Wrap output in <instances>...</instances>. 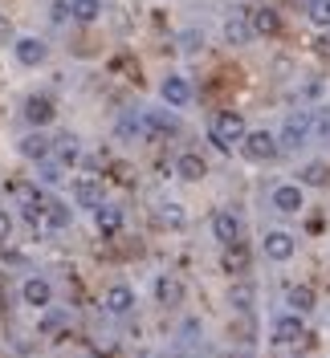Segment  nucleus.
Listing matches in <instances>:
<instances>
[{
	"label": "nucleus",
	"instance_id": "1",
	"mask_svg": "<svg viewBox=\"0 0 330 358\" xmlns=\"http://www.w3.org/2000/svg\"><path fill=\"white\" fill-rule=\"evenodd\" d=\"M245 118L237 110H220L216 118H212V143H216L220 151H228L233 143H245Z\"/></svg>",
	"mask_w": 330,
	"mask_h": 358
},
{
	"label": "nucleus",
	"instance_id": "2",
	"mask_svg": "<svg viewBox=\"0 0 330 358\" xmlns=\"http://www.w3.org/2000/svg\"><path fill=\"white\" fill-rule=\"evenodd\" d=\"M241 147H245V159H257V163H265V159L277 155V147H282V143H277V134H273V131H249Z\"/></svg>",
	"mask_w": 330,
	"mask_h": 358
},
{
	"label": "nucleus",
	"instance_id": "3",
	"mask_svg": "<svg viewBox=\"0 0 330 358\" xmlns=\"http://www.w3.org/2000/svg\"><path fill=\"white\" fill-rule=\"evenodd\" d=\"M310 131H314V114H310V110H294L286 118V127H282V143H286L289 151H298V147L306 143Z\"/></svg>",
	"mask_w": 330,
	"mask_h": 358
},
{
	"label": "nucleus",
	"instance_id": "4",
	"mask_svg": "<svg viewBox=\"0 0 330 358\" xmlns=\"http://www.w3.org/2000/svg\"><path fill=\"white\" fill-rule=\"evenodd\" d=\"M241 232H245V224H241L237 212H216V216H212V236H216L224 248L241 245Z\"/></svg>",
	"mask_w": 330,
	"mask_h": 358
},
{
	"label": "nucleus",
	"instance_id": "5",
	"mask_svg": "<svg viewBox=\"0 0 330 358\" xmlns=\"http://www.w3.org/2000/svg\"><path fill=\"white\" fill-rule=\"evenodd\" d=\"M53 114H57V106H53V98H45V94H33V98L25 102V118H29L37 131L53 122Z\"/></svg>",
	"mask_w": 330,
	"mask_h": 358
},
{
	"label": "nucleus",
	"instance_id": "6",
	"mask_svg": "<svg viewBox=\"0 0 330 358\" xmlns=\"http://www.w3.org/2000/svg\"><path fill=\"white\" fill-rule=\"evenodd\" d=\"M74 200L82 203V208H102V179L78 176L74 179Z\"/></svg>",
	"mask_w": 330,
	"mask_h": 358
},
{
	"label": "nucleus",
	"instance_id": "7",
	"mask_svg": "<svg viewBox=\"0 0 330 358\" xmlns=\"http://www.w3.org/2000/svg\"><path fill=\"white\" fill-rule=\"evenodd\" d=\"M21 297L33 306V310H49V306H53V289H49L45 277H29V281L21 285Z\"/></svg>",
	"mask_w": 330,
	"mask_h": 358
},
{
	"label": "nucleus",
	"instance_id": "8",
	"mask_svg": "<svg viewBox=\"0 0 330 358\" xmlns=\"http://www.w3.org/2000/svg\"><path fill=\"white\" fill-rule=\"evenodd\" d=\"M139 122H143V134H155V138H172V134H179V122L172 118V114H163V110L143 114Z\"/></svg>",
	"mask_w": 330,
	"mask_h": 358
},
{
	"label": "nucleus",
	"instance_id": "9",
	"mask_svg": "<svg viewBox=\"0 0 330 358\" xmlns=\"http://www.w3.org/2000/svg\"><path fill=\"white\" fill-rule=\"evenodd\" d=\"M253 37H277L282 33V17H277V8H269V4H261V8H253Z\"/></svg>",
	"mask_w": 330,
	"mask_h": 358
},
{
	"label": "nucleus",
	"instance_id": "10",
	"mask_svg": "<svg viewBox=\"0 0 330 358\" xmlns=\"http://www.w3.org/2000/svg\"><path fill=\"white\" fill-rule=\"evenodd\" d=\"M273 342L277 346H294V342H306V326L294 317V313H286V317H277V326H273Z\"/></svg>",
	"mask_w": 330,
	"mask_h": 358
},
{
	"label": "nucleus",
	"instance_id": "11",
	"mask_svg": "<svg viewBox=\"0 0 330 358\" xmlns=\"http://www.w3.org/2000/svg\"><path fill=\"white\" fill-rule=\"evenodd\" d=\"M155 301H159V306H179V301H184V281L172 277V273L155 277Z\"/></svg>",
	"mask_w": 330,
	"mask_h": 358
},
{
	"label": "nucleus",
	"instance_id": "12",
	"mask_svg": "<svg viewBox=\"0 0 330 358\" xmlns=\"http://www.w3.org/2000/svg\"><path fill=\"white\" fill-rule=\"evenodd\" d=\"M159 94H163V102L167 106H188L192 102V86H188V78H163V86H159Z\"/></svg>",
	"mask_w": 330,
	"mask_h": 358
},
{
	"label": "nucleus",
	"instance_id": "13",
	"mask_svg": "<svg viewBox=\"0 0 330 358\" xmlns=\"http://www.w3.org/2000/svg\"><path fill=\"white\" fill-rule=\"evenodd\" d=\"M302 187L298 183H282V187H273V208L277 212H286V216H294V212H302Z\"/></svg>",
	"mask_w": 330,
	"mask_h": 358
},
{
	"label": "nucleus",
	"instance_id": "14",
	"mask_svg": "<svg viewBox=\"0 0 330 358\" xmlns=\"http://www.w3.org/2000/svg\"><path fill=\"white\" fill-rule=\"evenodd\" d=\"M176 176L188 179V183H200V179L208 176V163H204V155H196V151H184V155L176 159Z\"/></svg>",
	"mask_w": 330,
	"mask_h": 358
},
{
	"label": "nucleus",
	"instance_id": "15",
	"mask_svg": "<svg viewBox=\"0 0 330 358\" xmlns=\"http://www.w3.org/2000/svg\"><path fill=\"white\" fill-rule=\"evenodd\" d=\"M13 53H17V62H21V66H41V62H45V41H41V37H17Z\"/></svg>",
	"mask_w": 330,
	"mask_h": 358
},
{
	"label": "nucleus",
	"instance_id": "16",
	"mask_svg": "<svg viewBox=\"0 0 330 358\" xmlns=\"http://www.w3.org/2000/svg\"><path fill=\"white\" fill-rule=\"evenodd\" d=\"M265 257L277 261V265H286L289 257H294V236L289 232H269L265 236Z\"/></svg>",
	"mask_w": 330,
	"mask_h": 358
},
{
	"label": "nucleus",
	"instance_id": "17",
	"mask_svg": "<svg viewBox=\"0 0 330 358\" xmlns=\"http://www.w3.org/2000/svg\"><path fill=\"white\" fill-rule=\"evenodd\" d=\"M155 220L163 224L167 232H179V228L188 224V212H184L176 200H159V208H155Z\"/></svg>",
	"mask_w": 330,
	"mask_h": 358
},
{
	"label": "nucleus",
	"instance_id": "18",
	"mask_svg": "<svg viewBox=\"0 0 330 358\" xmlns=\"http://www.w3.org/2000/svg\"><path fill=\"white\" fill-rule=\"evenodd\" d=\"M94 220H98L102 236H114V232H123V208L118 203H102V208H94Z\"/></svg>",
	"mask_w": 330,
	"mask_h": 358
},
{
	"label": "nucleus",
	"instance_id": "19",
	"mask_svg": "<svg viewBox=\"0 0 330 358\" xmlns=\"http://www.w3.org/2000/svg\"><path fill=\"white\" fill-rule=\"evenodd\" d=\"M102 306H106V313H131L135 310V289L131 285H110Z\"/></svg>",
	"mask_w": 330,
	"mask_h": 358
},
{
	"label": "nucleus",
	"instance_id": "20",
	"mask_svg": "<svg viewBox=\"0 0 330 358\" xmlns=\"http://www.w3.org/2000/svg\"><path fill=\"white\" fill-rule=\"evenodd\" d=\"M8 192H13V200L21 203V212H25V208H37V203H49L41 196V187H37V183H25V179H13V183H8Z\"/></svg>",
	"mask_w": 330,
	"mask_h": 358
},
{
	"label": "nucleus",
	"instance_id": "21",
	"mask_svg": "<svg viewBox=\"0 0 330 358\" xmlns=\"http://www.w3.org/2000/svg\"><path fill=\"white\" fill-rule=\"evenodd\" d=\"M21 155L25 159H41V163H45V159L53 155V138H49V134H41V131H37V134H25V138H21Z\"/></svg>",
	"mask_w": 330,
	"mask_h": 358
},
{
	"label": "nucleus",
	"instance_id": "22",
	"mask_svg": "<svg viewBox=\"0 0 330 358\" xmlns=\"http://www.w3.org/2000/svg\"><path fill=\"white\" fill-rule=\"evenodd\" d=\"M249 37H253V21L241 17V13H233V17L224 21V41L228 45H245Z\"/></svg>",
	"mask_w": 330,
	"mask_h": 358
},
{
	"label": "nucleus",
	"instance_id": "23",
	"mask_svg": "<svg viewBox=\"0 0 330 358\" xmlns=\"http://www.w3.org/2000/svg\"><path fill=\"white\" fill-rule=\"evenodd\" d=\"M220 268H224L228 277H241L245 268H249V248H245V241H241V245H233V248H224Z\"/></svg>",
	"mask_w": 330,
	"mask_h": 358
},
{
	"label": "nucleus",
	"instance_id": "24",
	"mask_svg": "<svg viewBox=\"0 0 330 358\" xmlns=\"http://www.w3.org/2000/svg\"><path fill=\"white\" fill-rule=\"evenodd\" d=\"M53 155L62 159V167H74V163H78V155H82L78 134H57V138H53Z\"/></svg>",
	"mask_w": 330,
	"mask_h": 358
},
{
	"label": "nucleus",
	"instance_id": "25",
	"mask_svg": "<svg viewBox=\"0 0 330 358\" xmlns=\"http://www.w3.org/2000/svg\"><path fill=\"white\" fill-rule=\"evenodd\" d=\"M69 17L78 24H90L102 17V0H69Z\"/></svg>",
	"mask_w": 330,
	"mask_h": 358
},
{
	"label": "nucleus",
	"instance_id": "26",
	"mask_svg": "<svg viewBox=\"0 0 330 358\" xmlns=\"http://www.w3.org/2000/svg\"><path fill=\"white\" fill-rule=\"evenodd\" d=\"M286 301H289V310H294V313H310L314 306H318V297H314L310 285H294V289L286 293Z\"/></svg>",
	"mask_w": 330,
	"mask_h": 358
},
{
	"label": "nucleus",
	"instance_id": "27",
	"mask_svg": "<svg viewBox=\"0 0 330 358\" xmlns=\"http://www.w3.org/2000/svg\"><path fill=\"white\" fill-rule=\"evenodd\" d=\"M62 228H69V208L62 200H49V208H45V232H62Z\"/></svg>",
	"mask_w": 330,
	"mask_h": 358
},
{
	"label": "nucleus",
	"instance_id": "28",
	"mask_svg": "<svg viewBox=\"0 0 330 358\" xmlns=\"http://www.w3.org/2000/svg\"><path fill=\"white\" fill-rule=\"evenodd\" d=\"M302 183H310V187H326L330 183V167L326 163H306V167H302Z\"/></svg>",
	"mask_w": 330,
	"mask_h": 358
},
{
	"label": "nucleus",
	"instance_id": "29",
	"mask_svg": "<svg viewBox=\"0 0 330 358\" xmlns=\"http://www.w3.org/2000/svg\"><path fill=\"white\" fill-rule=\"evenodd\" d=\"M306 17L318 24V29H326L330 24V0H306Z\"/></svg>",
	"mask_w": 330,
	"mask_h": 358
},
{
	"label": "nucleus",
	"instance_id": "30",
	"mask_svg": "<svg viewBox=\"0 0 330 358\" xmlns=\"http://www.w3.org/2000/svg\"><path fill=\"white\" fill-rule=\"evenodd\" d=\"M228 301H233L237 310H249V306H253V289H249V285H237V289L228 293Z\"/></svg>",
	"mask_w": 330,
	"mask_h": 358
},
{
	"label": "nucleus",
	"instance_id": "31",
	"mask_svg": "<svg viewBox=\"0 0 330 358\" xmlns=\"http://www.w3.org/2000/svg\"><path fill=\"white\" fill-rule=\"evenodd\" d=\"M314 134H318V138H330V106L314 114Z\"/></svg>",
	"mask_w": 330,
	"mask_h": 358
},
{
	"label": "nucleus",
	"instance_id": "32",
	"mask_svg": "<svg viewBox=\"0 0 330 358\" xmlns=\"http://www.w3.org/2000/svg\"><path fill=\"white\" fill-rule=\"evenodd\" d=\"M37 330H41V334H57V330H62V317H57V313H45Z\"/></svg>",
	"mask_w": 330,
	"mask_h": 358
},
{
	"label": "nucleus",
	"instance_id": "33",
	"mask_svg": "<svg viewBox=\"0 0 330 358\" xmlns=\"http://www.w3.org/2000/svg\"><path fill=\"white\" fill-rule=\"evenodd\" d=\"M110 66L118 69V73H127V78H131V73H135V57H114Z\"/></svg>",
	"mask_w": 330,
	"mask_h": 358
},
{
	"label": "nucleus",
	"instance_id": "34",
	"mask_svg": "<svg viewBox=\"0 0 330 358\" xmlns=\"http://www.w3.org/2000/svg\"><path fill=\"white\" fill-rule=\"evenodd\" d=\"M8 232H13V216L0 212V241H8Z\"/></svg>",
	"mask_w": 330,
	"mask_h": 358
},
{
	"label": "nucleus",
	"instance_id": "35",
	"mask_svg": "<svg viewBox=\"0 0 330 358\" xmlns=\"http://www.w3.org/2000/svg\"><path fill=\"white\" fill-rule=\"evenodd\" d=\"M0 41H13V21L0 13Z\"/></svg>",
	"mask_w": 330,
	"mask_h": 358
},
{
	"label": "nucleus",
	"instance_id": "36",
	"mask_svg": "<svg viewBox=\"0 0 330 358\" xmlns=\"http://www.w3.org/2000/svg\"><path fill=\"white\" fill-rule=\"evenodd\" d=\"M314 53H322V57H326V53H330V41H314Z\"/></svg>",
	"mask_w": 330,
	"mask_h": 358
}]
</instances>
